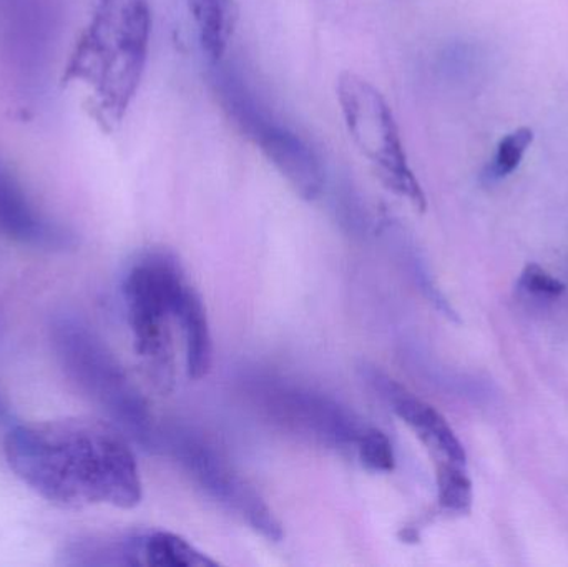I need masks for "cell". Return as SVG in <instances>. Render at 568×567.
Returning <instances> with one entry per match:
<instances>
[{
    "instance_id": "obj_1",
    "label": "cell",
    "mask_w": 568,
    "mask_h": 567,
    "mask_svg": "<svg viewBox=\"0 0 568 567\" xmlns=\"http://www.w3.org/2000/svg\"><path fill=\"white\" fill-rule=\"evenodd\" d=\"M3 453L17 478L52 505L132 509L142 503L135 455L123 435L103 423L20 425L7 435Z\"/></svg>"
},
{
    "instance_id": "obj_2",
    "label": "cell",
    "mask_w": 568,
    "mask_h": 567,
    "mask_svg": "<svg viewBox=\"0 0 568 567\" xmlns=\"http://www.w3.org/2000/svg\"><path fill=\"white\" fill-rule=\"evenodd\" d=\"M150 0H97L95 17L73 55L72 72L95 85L110 120L122 119L145 72Z\"/></svg>"
},
{
    "instance_id": "obj_3",
    "label": "cell",
    "mask_w": 568,
    "mask_h": 567,
    "mask_svg": "<svg viewBox=\"0 0 568 567\" xmlns=\"http://www.w3.org/2000/svg\"><path fill=\"white\" fill-rule=\"evenodd\" d=\"M53 345L69 378L100 406L126 436L149 449H159L160 432L149 405L109 346L82 322L60 318Z\"/></svg>"
},
{
    "instance_id": "obj_4",
    "label": "cell",
    "mask_w": 568,
    "mask_h": 567,
    "mask_svg": "<svg viewBox=\"0 0 568 567\" xmlns=\"http://www.w3.org/2000/svg\"><path fill=\"white\" fill-rule=\"evenodd\" d=\"M185 280L180 263L163 252L146 253L123 280V302L136 355L145 360L162 392L175 378L172 323L176 293Z\"/></svg>"
},
{
    "instance_id": "obj_5",
    "label": "cell",
    "mask_w": 568,
    "mask_h": 567,
    "mask_svg": "<svg viewBox=\"0 0 568 567\" xmlns=\"http://www.w3.org/2000/svg\"><path fill=\"white\" fill-rule=\"evenodd\" d=\"M337 100L347 133L381 182L424 212L426 195L407 163L399 126L383 93L363 77L346 72L337 82Z\"/></svg>"
},
{
    "instance_id": "obj_6",
    "label": "cell",
    "mask_w": 568,
    "mask_h": 567,
    "mask_svg": "<svg viewBox=\"0 0 568 567\" xmlns=\"http://www.w3.org/2000/svg\"><path fill=\"white\" fill-rule=\"evenodd\" d=\"M258 412L283 432L333 452H356L367 426L336 399L275 376L250 379Z\"/></svg>"
},
{
    "instance_id": "obj_7",
    "label": "cell",
    "mask_w": 568,
    "mask_h": 567,
    "mask_svg": "<svg viewBox=\"0 0 568 567\" xmlns=\"http://www.w3.org/2000/svg\"><path fill=\"white\" fill-rule=\"evenodd\" d=\"M159 449L170 453L210 499L268 541H282L283 526L273 509L215 445L195 433L170 429L160 433Z\"/></svg>"
},
{
    "instance_id": "obj_8",
    "label": "cell",
    "mask_w": 568,
    "mask_h": 567,
    "mask_svg": "<svg viewBox=\"0 0 568 567\" xmlns=\"http://www.w3.org/2000/svg\"><path fill=\"white\" fill-rule=\"evenodd\" d=\"M243 135L262 150L301 199L313 202L323 193L326 175L316 150L276 119L272 110L255 120Z\"/></svg>"
},
{
    "instance_id": "obj_9",
    "label": "cell",
    "mask_w": 568,
    "mask_h": 567,
    "mask_svg": "<svg viewBox=\"0 0 568 567\" xmlns=\"http://www.w3.org/2000/svg\"><path fill=\"white\" fill-rule=\"evenodd\" d=\"M367 383L379 393L381 398L387 403L394 415L406 423L414 435L433 453L434 458L444 462L457 463L466 466L467 455L463 443L457 438L449 423L429 403L417 398L406 386L397 383L381 369L367 368L364 372Z\"/></svg>"
},
{
    "instance_id": "obj_10",
    "label": "cell",
    "mask_w": 568,
    "mask_h": 567,
    "mask_svg": "<svg viewBox=\"0 0 568 567\" xmlns=\"http://www.w3.org/2000/svg\"><path fill=\"white\" fill-rule=\"evenodd\" d=\"M0 232L22 245L59 250L72 243V235L37 212L12 173L0 165Z\"/></svg>"
},
{
    "instance_id": "obj_11",
    "label": "cell",
    "mask_w": 568,
    "mask_h": 567,
    "mask_svg": "<svg viewBox=\"0 0 568 567\" xmlns=\"http://www.w3.org/2000/svg\"><path fill=\"white\" fill-rule=\"evenodd\" d=\"M175 323L185 340L186 373L193 379L205 378L213 363L212 332L202 296L189 280L182 283L176 293Z\"/></svg>"
},
{
    "instance_id": "obj_12",
    "label": "cell",
    "mask_w": 568,
    "mask_h": 567,
    "mask_svg": "<svg viewBox=\"0 0 568 567\" xmlns=\"http://www.w3.org/2000/svg\"><path fill=\"white\" fill-rule=\"evenodd\" d=\"M210 62H222L235 30L239 10L233 0H185Z\"/></svg>"
},
{
    "instance_id": "obj_13",
    "label": "cell",
    "mask_w": 568,
    "mask_h": 567,
    "mask_svg": "<svg viewBox=\"0 0 568 567\" xmlns=\"http://www.w3.org/2000/svg\"><path fill=\"white\" fill-rule=\"evenodd\" d=\"M140 566L153 567H215L216 561L196 549L182 536L166 531L139 535Z\"/></svg>"
},
{
    "instance_id": "obj_14",
    "label": "cell",
    "mask_w": 568,
    "mask_h": 567,
    "mask_svg": "<svg viewBox=\"0 0 568 567\" xmlns=\"http://www.w3.org/2000/svg\"><path fill=\"white\" fill-rule=\"evenodd\" d=\"M437 502L440 509L454 515H467L473 508V483L466 466L457 463L436 462Z\"/></svg>"
},
{
    "instance_id": "obj_15",
    "label": "cell",
    "mask_w": 568,
    "mask_h": 567,
    "mask_svg": "<svg viewBox=\"0 0 568 567\" xmlns=\"http://www.w3.org/2000/svg\"><path fill=\"white\" fill-rule=\"evenodd\" d=\"M532 142L534 130L529 126H520V129L514 130L509 135L504 136L499 146H497L496 156L484 172V180L493 183L516 172Z\"/></svg>"
},
{
    "instance_id": "obj_16",
    "label": "cell",
    "mask_w": 568,
    "mask_h": 567,
    "mask_svg": "<svg viewBox=\"0 0 568 567\" xmlns=\"http://www.w3.org/2000/svg\"><path fill=\"white\" fill-rule=\"evenodd\" d=\"M354 453L359 458L361 465L369 472L390 473L396 468L393 443L381 429L366 428Z\"/></svg>"
},
{
    "instance_id": "obj_17",
    "label": "cell",
    "mask_w": 568,
    "mask_h": 567,
    "mask_svg": "<svg viewBox=\"0 0 568 567\" xmlns=\"http://www.w3.org/2000/svg\"><path fill=\"white\" fill-rule=\"evenodd\" d=\"M519 283L524 290L532 293V295L546 296V298H556V296H560L566 292V285L560 280L550 275L547 270L536 265V263L524 269Z\"/></svg>"
},
{
    "instance_id": "obj_18",
    "label": "cell",
    "mask_w": 568,
    "mask_h": 567,
    "mask_svg": "<svg viewBox=\"0 0 568 567\" xmlns=\"http://www.w3.org/2000/svg\"><path fill=\"white\" fill-rule=\"evenodd\" d=\"M6 416V406L2 405V399H0V418Z\"/></svg>"
}]
</instances>
